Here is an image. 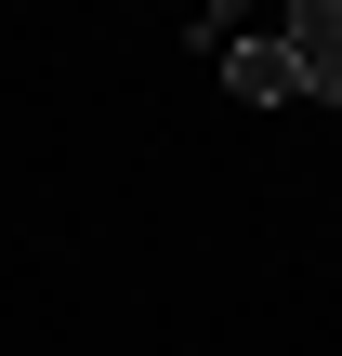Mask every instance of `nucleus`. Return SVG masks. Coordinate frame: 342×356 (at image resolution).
Instances as JSON below:
<instances>
[{"mask_svg": "<svg viewBox=\"0 0 342 356\" xmlns=\"http://www.w3.org/2000/svg\"><path fill=\"white\" fill-rule=\"evenodd\" d=\"M277 40H290L303 92H316V106H342V0H290V13H277Z\"/></svg>", "mask_w": 342, "mask_h": 356, "instance_id": "1", "label": "nucleus"}, {"mask_svg": "<svg viewBox=\"0 0 342 356\" xmlns=\"http://www.w3.org/2000/svg\"><path fill=\"white\" fill-rule=\"evenodd\" d=\"M224 79H237L250 106H290V92H303V66H290V40H277V26H237V53H224Z\"/></svg>", "mask_w": 342, "mask_h": 356, "instance_id": "2", "label": "nucleus"}]
</instances>
